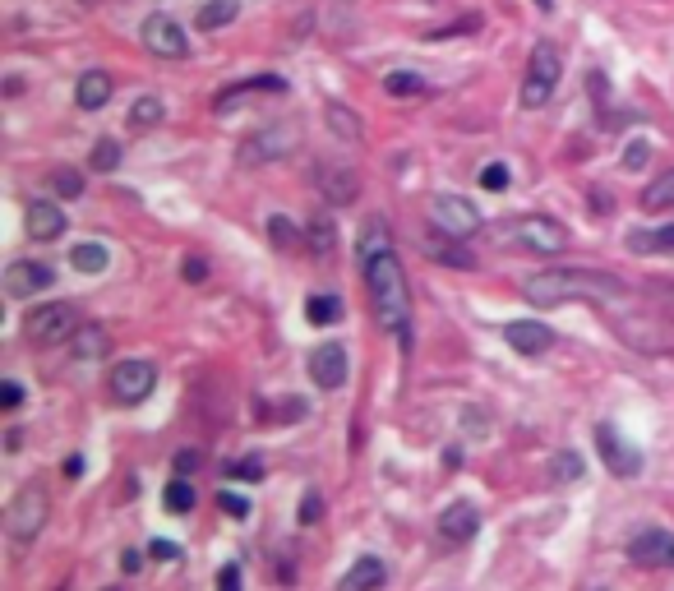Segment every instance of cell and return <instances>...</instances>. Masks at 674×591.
<instances>
[{"mask_svg": "<svg viewBox=\"0 0 674 591\" xmlns=\"http://www.w3.org/2000/svg\"><path fill=\"white\" fill-rule=\"evenodd\" d=\"M531 305H568V301H624L628 282L601 268H545L522 282Z\"/></svg>", "mask_w": 674, "mask_h": 591, "instance_id": "cell-1", "label": "cell"}, {"mask_svg": "<svg viewBox=\"0 0 674 591\" xmlns=\"http://www.w3.org/2000/svg\"><path fill=\"white\" fill-rule=\"evenodd\" d=\"M365 282H370L374 324L384 328V333H407V324H411V287H407V273H402L393 245L365 259Z\"/></svg>", "mask_w": 674, "mask_h": 591, "instance_id": "cell-2", "label": "cell"}, {"mask_svg": "<svg viewBox=\"0 0 674 591\" xmlns=\"http://www.w3.org/2000/svg\"><path fill=\"white\" fill-rule=\"evenodd\" d=\"M425 218H430V227L439 231L444 241H467L485 222L481 208L471 204V199H462V194H430V199H425Z\"/></svg>", "mask_w": 674, "mask_h": 591, "instance_id": "cell-3", "label": "cell"}, {"mask_svg": "<svg viewBox=\"0 0 674 591\" xmlns=\"http://www.w3.org/2000/svg\"><path fill=\"white\" fill-rule=\"evenodd\" d=\"M619 328V342H628L633 351H647V356H670L674 351V324L661 314L633 310V314H614L610 319Z\"/></svg>", "mask_w": 674, "mask_h": 591, "instance_id": "cell-4", "label": "cell"}, {"mask_svg": "<svg viewBox=\"0 0 674 591\" xmlns=\"http://www.w3.org/2000/svg\"><path fill=\"white\" fill-rule=\"evenodd\" d=\"M47 518H51L47 490H42V485H24V490H19V495L5 504V536H10V541H19V545H28L37 531L47 527Z\"/></svg>", "mask_w": 674, "mask_h": 591, "instance_id": "cell-5", "label": "cell"}, {"mask_svg": "<svg viewBox=\"0 0 674 591\" xmlns=\"http://www.w3.org/2000/svg\"><path fill=\"white\" fill-rule=\"evenodd\" d=\"M559 88V47L554 42H536L531 47V61H527V79H522V107H545Z\"/></svg>", "mask_w": 674, "mask_h": 591, "instance_id": "cell-6", "label": "cell"}, {"mask_svg": "<svg viewBox=\"0 0 674 591\" xmlns=\"http://www.w3.org/2000/svg\"><path fill=\"white\" fill-rule=\"evenodd\" d=\"M504 241L518 245V250H531V254H559V250H568V231H564V222L531 213V218H513V222H508Z\"/></svg>", "mask_w": 674, "mask_h": 591, "instance_id": "cell-7", "label": "cell"}, {"mask_svg": "<svg viewBox=\"0 0 674 591\" xmlns=\"http://www.w3.org/2000/svg\"><path fill=\"white\" fill-rule=\"evenodd\" d=\"M24 333H28V342H37V347H56V342L74 338V305L47 301V305H37V310H28Z\"/></svg>", "mask_w": 674, "mask_h": 591, "instance_id": "cell-8", "label": "cell"}, {"mask_svg": "<svg viewBox=\"0 0 674 591\" xmlns=\"http://www.w3.org/2000/svg\"><path fill=\"white\" fill-rule=\"evenodd\" d=\"M157 388V365L153 361H121L111 365V398L121 407H139Z\"/></svg>", "mask_w": 674, "mask_h": 591, "instance_id": "cell-9", "label": "cell"}, {"mask_svg": "<svg viewBox=\"0 0 674 591\" xmlns=\"http://www.w3.org/2000/svg\"><path fill=\"white\" fill-rule=\"evenodd\" d=\"M139 37H144V47L153 51V56H162V61H181V56H190V37H185V28L176 24L171 14H148Z\"/></svg>", "mask_w": 674, "mask_h": 591, "instance_id": "cell-10", "label": "cell"}, {"mask_svg": "<svg viewBox=\"0 0 674 591\" xmlns=\"http://www.w3.org/2000/svg\"><path fill=\"white\" fill-rule=\"evenodd\" d=\"M296 139H301L296 125H268V130H259V134L245 139L241 162L245 167H254V162H277V157H287L291 148H296Z\"/></svg>", "mask_w": 674, "mask_h": 591, "instance_id": "cell-11", "label": "cell"}, {"mask_svg": "<svg viewBox=\"0 0 674 591\" xmlns=\"http://www.w3.org/2000/svg\"><path fill=\"white\" fill-rule=\"evenodd\" d=\"M5 296H14V301H28V296H37V291H47L51 282H56V268L42 264V259H14L10 268H5Z\"/></svg>", "mask_w": 674, "mask_h": 591, "instance_id": "cell-12", "label": "cell"}, {"mask_svg": "<svg viewBox=\"0 0 674 591\" xmlns=\"http://www.w3.org/2000/svg\"><path fill=\"white\" fill-rule=\"evenodd\" d=\"M628 564L638 568H674V531H638L633 541H628Z\"/></svg>", "mask_w": 674, "mask_h": 591, "instance_id": "cell-13", "label": "cell"}, {"mask_svg": "<svg viewBox=\"0 0 674 591\" xmlns=\"http://www.w3.org/2000/svg\"><path fill=\"white\" fill-rule=\"evenodd\" d=\"M596 453H601L605 467H610L614 476H624V481L642 471V453L633 444H624V439L614 435L610 425H601V430H596Z\"/></svg>", "mask_w": 674, "mask_h": 591, "instance_id": "cell-14", "label": "cell"}, {"mask_svg": "<svg viewBox=\"0 0 674 591\" xmlns=\"http://www.w3.org/2000/svg\"><path fill=\"white\" fill-rule=\"evenodd\" d=\"M476 531H481V508L467 504V499H458V504H448L444 513H439V536H444L448 545H467Z\"/></svg>", "mask_w": 674, "mask_h": 591, "instance_id": "cell-15", "label": "cell"}, {"mask_svg": "<svg viewBox=\"0 0 674 591\" xmlns=\"http://www.w3.org/2000/svg\"><path fill=\"white\" fill-rule=\"evenodd\" d=\"M310 379L319 388H342L347 384V351L337 347V342H324V347H314V356H310Z\"/></svg>", "mask_w": 674, "mask_h": 591, "instance_id": "cell-16", "label": "cell"}, {"mask_svg": "<svg viewBox=\"0 0 674 591\" xmlns=\"http://www.w3.org/2000/svg\"><path fill=\"white\" fill-rule=\"evenodd\" d=\"M504 338H508V347L522 351V356H541V351L554 347V333L545 324H536V319H518V324H508Z\"/></svg>", "mask_w": 674, "mask_h": 591, "instance_id": "cell-17", "label": "cell"}, {"mask_svg": "<svg viewBox=\"0 0 674 591\" xmlns=\"http://www.w3.org/2000/svg\"><path fill=\"white\" fill-rule=\"evenodd\" d=\"M24 222H28V236H33V241H56V236H65V213L56 204H47V199H33Z\"/></svg>", "mask_w": 674, "mask_h": 591, "instance_id": "cell-18", "label": "cell"}, {"mask_svg": "<svg viewBox=\"0 0 674 591\" xmlns=\"http://www.w3.org/2000/svg\"><path fill=\"white\" fill-rule=\"evenodd\" d=\"M111 93H116V84H111L107 70H88L79 84H74V102H79V111H102L111 102Z\"/></svg>", "mask_w": 674, "mask_h": 591, "instance_id": "cell-19", "label": "cell"}, {"mask_svg": "<svg viewBox=\"0 0 674 591\" xmlns=\"http://www.w3.org/2000/svg\"><path fill=\"white\" fill-rule=\"evenodd\" d=\"M287 93V79H277V74H259V79H250V84H236V88H227V93H217V116L222 111H231L241 97H250V93Z\"/></svg>", "mask_w": 674, "mask_h": 591, "instance_id": "cell-20", "label": "cell"}, {"mask_svg": "<svg viewBox=\"0 0 674 591\" xmlns=\"http://www.w3.org/2000/svg\"><path fill=\"white\" fill-rule=\"evenodd\" d=\"M384 578H388V568L374 555H365V559H356L351 573L342 578V591H374V587H384Z\"/></svg>", "mask_w": 674, "mask_h": 591, "instance_id": "cell-21", "label": "cell"}, {"mask_svg": "<svg viewBox=\"0 0 674 591\" xmlns=\"http://www.w3.org/2000/svg\"><path fill=\"white\" fill-rule=\"evenodd\" d=\"M628 250H638V254H670L674 250V222H665V227H656V231H628Z\"/></svg>", "mask_w": 674, "mask_h": 591, "instance_id": "cell-22", "label": "cell"}, {"mask_svg": "<svg viewBox=\"0 0 674 591\" xmlns=\"http://www.w3.org/2000/svg\"><path fill=\"white\" fill-rule=\"evenodd\" d=\"M319 181H324V194L333 199V204H351V199H356V171L324 167V171H319Z\"/></svg>", "mask_w": 674, "mask_h": 591, "instance_id": "cell-23", "label": "cell"}, {"mask_svg": "<svg viewBox=\"0 0 674 591\" xmlns=\"http://www.w3.org/2000/svg\"><path fill=\"white\" fill-rule=\"evenodd\" d=\"M642 208H647V213H670L674 208V167L642 190Z\"/></svg>", "mask_w": 674, "mask_h": 591, "instance_id": "cell-24", "label": "cell"}, {"mask_svg": "<svg viewBox=\"0 0 674 591\" xmlns=\"http://www.w3.org/2000/svg\"><path fill=\"white\" fill-rule=\"evenodd\" d=\"M241 14V0H208L204 10H199V19L194 24L204 28V33H213V28H227L231 19Z\"/></svg>", "mask_w": 674, "mask_h": 591, "instance_id": "cell-25", "label": "cell"}, {"mask_svg": "<svg viewBox=\"0 0 674 591\" xmlns=\"http://www.w3.org/2000/svg\"><path fill=\"white\" fill-rule=\"evenodd\" d=\"M305 319H310L314 328H328L342 319V301H337L333 291H319V296H310V305H305Z\"/></svg>", "mask_w": 674, "mask_h": 591, "instance_id": "cell-26", "label": "cell"}, {"mask_svg": "<svg viewBox=\"0 0 674 591\" xmlns=\"http://www.w3.org/2000/svg\"><path fill=\"white\" fill-rule=\"evenodd\" d=\"M194 499H199V495H194V485L185 481V476H176V481L162 490V504H167V513H176V518H185V513H190Z\"/></svg>", "mask_w": 674, "mask_h": 591, "instance_id": "cell-27", "label": "cell"}, {"mask_svg": "<svg viewBox=\"0 0 674 591\" xmlns=\"http://www.w3.org/2000/svg\"><path fill=\"white\" fill-rule=\"evenodd\" d=\"M333 245H337V227L328 218H314L310 222V254H314V259H328V254H333Z\"/></svg>", "mask_w": 674, "mask_h": 591, "instance_id": "cell-28", "label": "cell"}, {"mask_svg": "<svg viewBox=\"0 0 674 591\" xmlns=\"http://www.w3.org/2000/svg\"><path fill=\"white\" fill-rule=\"evenodd\" d=\"M384 88H388L393 97H421V93H425V79H421L416 70H393V74L384 79Z\"/></svg>", "mask_w": 674, "mask_h": 591, "instance_id": "cell-29", "label": "cell"}, {"mask_svg": "<svg viewBox=\"0 0 674 591\" xmlns=\"http://www.w3.org/2000/svg\"><path fill=\"white\" fill-rule=\"evenodd\" d=\"M70 259H74V268H79V273H102L111 254L102 250V245H93V241H88V245H74V254H70Z\"/></svg>", "mask_w": 674, "mask_h": 591, "instance_id": "cell-30", "label": "cell"}, {"mask_svg": "<svg viewBox=\"0 0 674 591\" xmlns=\"http://www.w3.org/2000/svg\"><path fill=\"white\" fill-rule=\"evenodd\" d=\"M324 111H328V130H337L342 139H347V144H356V139H361V125L351 121V111L342 107V102H328Z\"/></svg>", "mask_w": 674, "mask_h": 591, "instance_id": "cell-31", "label": "cell"}, {"mask_svg": "<svg viewBox=\"0 0 674 591\" xmlns=\"http://www.w3.org/2000/svg\"><path fill=\"white\" fill-rule=\"evenodd\" d=\"M157 121H162V102H157V97H139L130 111V125L134 130H153Z\"/></svg>", "mask_w": 674, "mask_h": 591, "instance_id": "cell-32", "label": "cell"}, {"mask_svg": "<svg viewBox=\"0 0 674 591\" xmlns=\"http://www.w3.org/2000/svg\"><path fill=\"white\" fill-rule=\"evenodd\" d=\"M51 190L61 194V199H79V194H84V176L70 167H56L51 171Z\"/></svg>", "mask_w": 674, "mask_h": 591, "instance_id": "cell-33", "label": "cell"}, {"mask_svg": "<svg viewBox=\"0 0 674 591\" xmlns=\"http://www.w3.org/2000/svg\"><path fill=\"white\" fill-rule=\"evenodd\" d=\"M107 333H102V328H84V333H74V356H102V351H107Z\"/></svg>", "mask_w": 674, "mask_h": 591, "instance_id": "cell-34", "label": "cell"}, {"mask_svg": "<svg viewBox=\"0 0 674 591\" xmlns=\"http://www.w3.org/2000/svg\"><path fill=\"white\" fill-rule=\"evenodd\" d=\"M88 162H93V171H116L121 167V144H116V139H97Z\"/></svg>", "mask_w": 674, "mask_h": 591, "instance_id": "cell-35", "label": "cell"}, {"mask_svg": "<svg viewBox=\"0 0 674 591\" xmlns=\"http://www.w3.org/2000/svg\"><path fill=\"white\" fill-rule=\"evenodd\" d=\"M268 236H273V245H277V250H287V245H296V241H301V231H296V222H291V218H282V213H277V218H268Z\"/></svg>", "mask_w": 674, "mask_h": 591, "instance_id": "cell-36", "label": "cell"}, {"mask_svg": "<svg viewBox=\"0 0 674 591\" xmlns=\"http://www.w3.org/2000/svg\"><path fill=\"white\" fill-rule=\"evenodd\" d=\"M430 254L448 268H476V259H471L467 250H458V245H430Z\"/></svg>", "mask_w": 674, "mask_h": 591, "instance_id": "cell-37", "label": "cell"}, {"mask_svg": "<svg viewBox=\"0 0 674 591\" xmlns=\"http://www.w3.org/2000/svg\"><path fill=\"white\" fill-rule=\"evenodd\" d=\"M647 157H651V144H647V139H633V144L624 148V157H619V162H624V171H642V167H647Z\"/></svg>", "mask_w": 674, "mask_h": 591, "instance_id": "cell-38", "label": "cell"}, {"mask_svg": "<svg viewBox=\"0 0 674 591\" xmlns=\"http://www.w3.org/2000/svg\"><path fill=\"white\" fill-rule=\"evenodd\" d=\"M231 476H236V481H259V476H264V458H259V453H250V458L231 462Z\"/></svg>", "mask_w": 674, "mask_h": 591, "instance_id": "cell-39", "label": "cell"}, {"mask_svg": "<svg viewBox=\"0 0 674 591\" xmlns=\"http://www.w3.org/2000/svg\"><path fill=\"white\" fill-rule=\"evenodd\" d=\"M481 185L490 194H504L508 190V167H504V162H490V167L481 171Z\"/></svg>", "mask_w": 674, "mask_h": 591, "instance_id": "cell-40", "label": "cell"}, {"mask_svg": "<svg viewBox=\"0 0 674 591\" xmlns=\"http://www.w3.org/2000/svg\"><path fill=\"white\" fill-rule=\"evenodd\" d=\"M181 278H185V282H204V278H208V259H204V254H190V259H185V264H181Z\"/></svg>", "mask_w": 674, "mask_h": 591, "instance_id": "cell-41", "label": "cell"}, {"mask_svg": "<svg viewBox=\"0 0 674 591\" xmlns=\"http://www.w3.org/2000/svg\"><path fill=\"white\" fill-rule=\"evenodd\" d=\"M554 476H564V481H578V476H582V462L573 458V453H559V458H554Z\"/></svg>", "mask_w": 674, "mask_h": 591, "instance_id": "cell-42", "label": "cell"}, {"mask_svg": "<svg viewBox=\"0 0 674 591\" xmlns=\"http://www.w3.org/2000/svg\"><path fill=\"white\" fill-rule=\"evenodd\" d=\"M217 504L227 508L231 518H250V504H245V499L236 495V490H222V495H217Z\"/></svg>", "mask_w": 674, "mask_h": 591, "instance_id": "cell-43", "label": "cell"}, {"mask_svg": "<svg viewBox=\"0 0 674 591\" xmlns=\"http://www.w3.org/2000/svg\"><path fill=\"white\" fill-rule=\"evenodd\" d=\"M199 453H194V448H185V453H176V462H171V467H176V476H185V481H190L194 471H199Z\"/></svg>", "mask_w": 674, "mask_h": 591, "instance_id": "cell-44", "label": "cell"}, {"mask_svg": "<svg viewBox=\"0 0 674 591\" xmlns=\"http://www.w3.org/2000/svg\"><path fill=\"white\" fill-rule=\"evenodd\" d=\"M217 591H241V564H222V573H217Z\"/></svg>", "mask_w": 674, "mask_h": 591, "instance_id": "cell-45", "label": "cell"}, {"mask_svg": "<svg viewBox=\"0 0 674 591\" xmlns=\"http://www.w3.org/2000/svg\"><path fill=\"white\" fill-rule=\"evenodd\" d=\"M19 402H24V388L14 384V379H5V384H0V407H5V411H14Z\"/></svg>", "mask_w": 674, "mask_h": 591, "instance_id": "cell-46", "label": "cell"}, {"mask_svg": "<svg viewBox=\"0 0 674 591\" xmlns=\"http://www.w3.org/2000/svg\"><path fill=\"white\" fill-rule=\"evenodd\" d=\"M319 513H324L319 495H305V504H301V522H305V527H314V522H319Z\"/></svg>", "mask_w": 674, "mask_h": 591, "instance_id": "cell-47", "label": "cell"}, {"mask_svg": "<svg viewBox=\"0 0 674 591\" xmlns=\"http://www.w3.org/2000/svg\"><path fill=\"white\" fill-rule=\"evenodd\" d=\"M148 555H153V559H162V564H171V559L181 555V550H176L171 541H153V545H148Z\"/></svg>", "mask_w": 674, "mask_h": 591, "instance_id": "cell-48", "label": "cell"}, {"mask_svg": "<svg viewBox=\"0 0 674 591\" xmlns=\"http://www.w3.org/2000/svg\"><path fill=\"white\" fill-rule=\"evenodd\" d=\"M121 568H125V573H139V568H144V559H139V550H125V555H121Z\"/></svg>", "mask_w": 674, "mask_h": 591, "instance_id": "cell-49", "label": "cell"}, {"mask_svg": "<svg viewBox=\"0 0 674 591\" xmlns=\"http://www.w3.org/2000/svg\"><path fill=\"white\" fill-rule=\"evenodd\" d=\"M65 476H70V481H74V476H84V458H79V453H74V458H65Z\"/></svg>", "mask_w": 674, "mask_h": 591, "instance_id": "cell-50", "label": "cell"}, {"mask_svg": "<svg viewBox=\"0 0 674 591\" xmlns=\"http://www.w3.org/2000/svg\"><path fill=\"white\" fill-rule=\"evenodd\" d=\"M5 448H10V453H19V448H24V435H19V430H10V435H5Z\"/></svg>", "mask_w": 674, "mask_h": 591, "instance_id": "cell-51", "label": "cell"}, {"mask_svg": "<svg viewBox=\"0 0 674 591\" xmlns=\"http://www.w3.org/2000/svg\"><path fill=\"white\" fill-rule=\"evenodd\" d=\"M550 5H554V0H536V10H550Z\"/></svg>", "mask_w": 674, "mask_h": 591, "instance_id": "cell-52", "label": "cell"}, {"mask_svg": "<svg viewBox=\"0 0 674 591\" xmlns=\"http://www.w3.org/2000/svg\"><path fill=\"white\" fill-rule=\"evenodd\" d=\"M111 591H121V587H111Z\"/></svg>", "mask_w": 674, "mask_h": 591, "instance_id": "cell-53", "label": "cell"}]
</instances>
